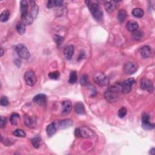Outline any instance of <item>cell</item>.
Here are the masks:
<instances>
[{
  "instance_id": "obj_1",
  "label": "cell",
  "mask_w": 155,
  "mask_h": 155,
  "mask_svg": "<svg viewBox=\"0 0 155 155\" xmlns=\"http://www.w3.org/2000/svg\"><path fill=\"white\" fill-rule=\"evenodd\" d=\"M120 93H121V83H118L107 89L104 93V98L108 102H115L119 98Z\"/></svg>"
},
{
  "instance_id": "obj_2",
  "label": "cell",
  "mask_w": 155,
  "mask_h": 155,
  "mask_svg": "<svg viewBox=\"0 0 155 155\" xmlns=\"http://www.w3.org/2000/svg\"><path fill=\"white\" fill-rule=\"evenodd\" d=\"M89 11L95 20L101 21L103 17V12L98 4L90 1H85Z\"/></svg>"
},
{
  "instance_id": "obj_3",
  "label": "cell",
  "mask_w": 155,
  "mask_h": 155,
  "mask_svg": "<svg viewBox=\"0 0 155 155\" xmlns=\"http://www.w3.org/2000/svg\"><path fill=\"white\" fill-rule=\"evenodd\" d=\"M75 135L76 137L82 138L84 139L92 138L94 133L93 131L87 127H83L81 128H78L75 131Z\"/></svg>"
},
{
  "instance_id": "obj_4",
  "label": "cell",
  "mask_w": 155,
  "mask_h": 155,
  "mask_svg": "<svg viewBox=\"0 0 155 155\" xmlns=\"http://www.w3.org/2000/svg\"><path fill=\"white\" fill-rule=\"evenodd\" d=\"M93 79L95 83L101 87L107 86L110 84V79L102 72L95 73Z\"/></svg>"
},
{
  "instance_id": "obj_5",
  "label": "cell",
  "mask_w": 155,
  "mask_h": 155,
  "mask_svg": "<svg viewBox=\"0 0 155 155\" xmlns=\"http://www.w3.org/2000/svg\"><path fill=\"white\" fill-rule=\"evenodd\" d=\"M135 84V79L133 78H129L123 81L121 83V92L124 94H127L131 92Z\"/></svg>"
},
{
  "instance_id": "obj_6",
  "label": "cell",
  "mask_w": 155,
  "mask_h": 155,
  "mask_svg": "<svg viewBox=\"0 0 155 155\" xmlns=\"http://www.w3.org/2000/svg\"><path fill=\"white\" fill-rule=\"evenodd\" d=\"M16 52L20 57L24 59H28L30 57V52L29 50L22 44H18L15 47Z\"/></svg>"
},
{
  "instance_id": "obj_7",
  "label": "cell",
  "mask_w": 155,
  "mask_h": 155,
  "mask_svg": "<svg viewBox=\"0 0 155 155\" xmlns=\"http://www.w3.org/2000/svg\"><path fill=\"white\" fill-rule=\"evenodd\" d=\"M24 79L26 84L29 86H33L36 83V76L32 70H28L25 73Z\"/></svg>"
},
{
  "instance_id": "obj_8",
  "label": "cell",
  "mask_w": 155,
  "mask_h": 155,
  "mask_svg": "<svg viewBox=\"0 0 155 155\" xmlns=\"http://www.w3.org/2000/svg\"><path fill=\"white\" fill-rule=\"evenodd\" d=\"M140 87L142 90L147 91L150 93H152L154 92V85L152 81L146 78L141 81Z\"/></svg>"
},
{
  "instance_id": "obj_9",
  "label": "cell",
  "mask_w": 155,
  "mask_h": 155,
  "mask_svg": "<svg viewBox=\"0 0 155 155\" xmlns=\"http://www.w3.org/2000/svg\"><path fill=\"white\" fill-rule=\"evenodd\" d=\"M124 71L127 75H131L134 74L138 70V65L135 62H127L124 66Z\"/></svg>"
},
{
  "instance_id": "obj_10",
  "label": "cell",
  "mask_w": 155,
  "mask_h": 155,
  "mask_svg": "<svg viewBox=\"0 0 155 155\" xmlns=\"http://www.w3.org/2000/svg\"><path fill=\"white\" fill-rule=\"evenodd\" d=\"M57 129H65L70 127L73 124V121L69 119H66L59 121L54 122Z\"/></svg>"
},
{
  "instance_id": "obj_11",
  "label": "cell",
  "mask_w": 155,
  "mask_h": 155,
  "mask_svg": "<svg viewBox=\"0 0 155 155\" xmlns=\"http://www.w3.org/2000/svg\"><path fill=\"white\" fill-rule=\"evenodd\" d=\"M72 109V104L70 101H64L62 102L61 114L62 115H67L71 112Z\"/></svg>"
},
{
  "instance_id": "obj_12",
  "label": "cell",
  "mask_w": 155,
  "mask_h": 155,
  "mask_svg": "<svg viewBox=\"0 0 155 155\" xmlns=\"http://www.w3.org/2000/svg\"><path fill=\"white\" fill-rule=\"evenodd\" d=\"M24 122L26 126L30 129H33L36 125V121L35 118L28 115H25L24 116Z\"/></svg>"
},
{
  "instance_id": "obj_13",
  "label": "cell",
  "mask_w": 155,
  "mask_h": 155,
  "mask_svg": "<svg viewBox=\"0 0 155 155\" xmlns=\"http://www.w3.org/2000/svg\"><path fill=\"white\" fill-rule=\"evenodd\" d=\"M21 20L22 22L26 25V26H29L31 25L33 23L34 18L33 16H32L31 13H29L28 12L22 13L21 15Z\"/></svg>"
},
{
  "instance_id": "obj_14",
  "label": "cell",
  "mask_w": 155,
  "mask_h": 155,
  "mask_svg": "<svg viewBox=\"0 0 155 155\" xmlns=\"http://www.w3.org/2000/svg\"><path fill=\"white\" fill-rule=\"evenodd\" d=\"M118 7V3L114 1H107L104 4V8L108 13H112Z\"/></svg>"
},
{
  "instance_id": "obj_15",
  "label": "cell",
  "mask_w": 155,
  "mask_h": 155,
  "mask_svg": "<svg viewBox=\"0 0 155 155\" xmlns=\"http://www.w3.org/2000/svg\"><path fill=\"white\" fill-rule=\"evenodd\" d=\"M75 51V47L73 45H69L66 47L64 50V54L67 60H71L73 55H74Z\"/></svg>"
},
{
  "instance_id": "obj_16",
  "label": "cell",
  "mask_w": 155,
  "mask_h": 155,
  "mask_svg": "<svg viewBox=\"0 0 155 155\" xmlns=\"http://www.w3.org/2000/svg\"><path fill=\"white\" fill-rule=\"evenodd\" d=\"M47 101V97L46 95L44 94H38L36 95L35 97L33 99V101L38 105H41L44 104Z\"/></svg>"
},
{
  "instance_id": "obj_17",
  "label": "cell",
  "mask_w": 155,
  "mask_h": 155,
  "mask_svg": "<svg viewBox=\"0 0 155 155\" xmlns=\"http://www.w3.org/2000/svg\"><path fill=\"white\" fill-rule=\"evenodd\" d=\"M141 55L144 58H148L151 56L152 54V51L151 47H150L148 45H144L143 47H141L140 50Z\"/></svg>"
},
{
  "instance_id": "obj_18",
  "label": "cell",
  "mask_w": 155,
  "mask_h": 155,
  "mask_svg": "<svg viewBox=\"0 0 155 155\" xmlns=\"http://www.w3.org/2000/svg\"><path fill=\"white\" fill-rule=\"evenodd\" d=\"M126 27L129 31L131 32H135L138 29L139 26L136 21H130L127 23Z\"/></svg>"
},
{
  "instance_id": "obj_19",
  "label": "cell",
  "mask_w": 155,
  "mask_h": 155,
  "mask_svg": "<svg viewBox=\"0 0 155 155\" xmlns=\"http://www.w3.org/2000/svg\"><path fill=\"white\" fill-rule=\"evenodd\" d=\"M30 4L32 7V10H31V15L33 16L34 19L37 17V15L38 14L39 12V7L36 5V2L34 1H30Z\"/></svg>"
},
{
  "instance_id": "obj_20",
  "label": "cell",
  "mask_w": 155,
  "mask_h": 155,
  "mask_svg": "<svg viewBox=\"0 0 155 155\" xmlns=\"http://www.w3.org/2000/svg\"><path fill=\"white\" fill-rule=\"evenodd\" d=\"M56 130H57V128L54 122L52 123V124H49L46 128V132L48 136H50V137H51V136H52L53 135L55 134Z\"/></svg>"
},
{
  "instance_id": "obj_21",
  "label": "cell",
  "mask_w": 155,
  "mask_h": 155,
  "mask_svg": "<svg viewBox=\"0 0 155 155\" xmlns=\"http://www.w3.org/2000/svg\"><path fill=\"white\" fill-rule=\"evenodd\" d=\"M75 111L78 114L83 115V114L85 113V108L84 104L81 102H77L75 106Z\"/></svg>"
},
{
  "instance_id": "obj_22",
  "label": "cell",
  "mask_w": 155,
  "mask_h": 155,
  "mask_svg": "<svg viewBox=\"0 0 155 155\" xmlns=\"http://www.w3.org/2000/svg\"><path fill=\"white\" fill-rule=\"evenodd\" d=\"M26 25L21 22H18L16 25V29L18 33L21 35H23L26 32Z\"/></svg>"
},
{
  "instance_id": "obj_23",
  "label": "cell",
  "mask_w": 155,
  "mask_h": 155,
  "mask_svg": "<svg viewBox=\"0 0 155 155\" xmlns=\"http://www.w3.org/2000/svg\"><path fill=\"white\" fill-rule=\"evenodd\" d=\"M20 119V116L16 113H13L10 117V121L12 125H17Z\"/></svg>"
},
{
  "instance_id": "obj_24",
  "label": "cell",
  "mask_w": 155,
  "mask_h": 155,
  "mask_svg": "<svg viewBox=\"0 0 155 155\" xmlns=\"http://www.w3.org/2000/svg\"><path fill=\"white\" fill-rule=\"evenodd\" d=\"M127 16V11L124 9H121L119 12H118V21H119L120 22H123L126 19V18Z\"/></svg>"
},
{
  "instance_id": "obj_25",
  "label": "cell",
  "mask_w": 155,
  "mask_h": 155,
  "mask_svg": "<svg viewBox=\"0 0 155 155\" xmlns=\"http://www.w3.org/2000/svg\"><path fill=\"white\" fill-rule=\"evenodd\" d=\"M132 15H133L136 18H141L144 16V12L142 9L135 8L133 9V11H132Z\"/></svg>"
},
{
  "instance_id": "obj_26",
  "label": "cell",
  "mask_w": 155,
  "mask_h": 155,
  "mask_svg": "<svg viewBox=\"0 0 155 155\" xmlns=\"http://www.w3.org/2000/svg\"><path fill=\"white\" fill-rule=\"evenodd\" d=\"M10 12L8 10L4 11L0 15V21L3 22H5L8 21L9 17H10Z\"/></svg>"
},
{
  "instance_id": "obj_27",
  "label": "cell",
  "mask_w": 155,
  "mask_h": 155,
  "mask_svg": "<svg viewBox=\"0 0 155 155\" xmlns=\"http://www.w3.org/2000/svg\"><path fill=\"white\" fill-rule=\"evenodd\" d=\"M29 7V3L26 0H23L20 2V11L21 13L27 12V9Z\"/></svg>"
},
{
  "instance_id": "obj_28",
  "label": "cell",
  "mask_w": 155,
  "mask_h": 155,
  "mask_svg": "<svg viewBox=\"0 0 155 155\" xmlns=\"http://www.w3.org/2000/svg\"><path fill=\"white\" fill-rule=\"evenodd\" d=\"M41 141V139L39 136H35V137L31 139V143L33 147L35 148H38L40 147Z\"/></svg>"
},
{
  "instance_id": "obj_29",
  "label": "cell",
  "mask_w": 155,
  "mask_h": 155,
  "mask_svg": "<svg viewBox=\"0 0 155 155\" xmlns=\"http://www.w3.org/2000/svg\"><path fill=\"white\" fill-rule=\"evenodd\" d=\"M143 36V33L142 32L137 30L135 32H133V33H132L131 35V38L134 40L138 41L142 38Z\"/></svg>"
},
{
  "instance_id": "obj_30",
  "label": "cell",
  "mask_w": 155,
  "mask_h": 155,
  "mask_svg": "<svg viewBox=\"0 0 155 155\" xmlns=\"http://www.w3.org/2000/svg\"><path fill=\"white\" fill-rule=\"evenodd\" d=\"M77 80V74L75 71H73L70 73L69 79V83L71 84H75Z\"/></svg>"
},
{
  "instance_id": "obj_31",
  "label": "cell",
  "mask_w": 155,
  "mask_h": 155,
  "mask_svg": "<svg viewBox=\"0 0 155 155\" xmlns=\"http://www.w3.org/2000/svg\"><path fill=\"white\" fill-rule=\"evenodd\" d=\"M142 127L144 130H152V129H154V124L148 121V122H142Z\"/></svg>"
},
{
  "instance_id": "obj_32",
  "label": "cell",
  "mask_w": 155,
  "mask_h": 155,
  "mask_svg": "<svg viewBox=\"0 0 155 155\" xmlns=\"http://www.w3.org/2000/svg\"><path fill=\"white\" fill-rule=\"evenodd\" d=\"M13 134L15 136L17 137H20V138H24L26 137V134L24 130L21 129H16L13 132Z\"/></svg>"
},
{
  "instance_id": "obj_33",
  "label": "cell",
  "mask_w": 155,
  "mask_h": 155,
  "mask_svg": "<svg viewBox=\"0 0 155 155\" xmlns=\"http://www.w3.org/2000/svg\"><path fill=\"white\" fill-rule=\"evenodd\" d=\"M89 83V78H88V76L84 74L81 76V79H80V84L83 85V86H85L88 84Z\"/></svg>"
},
{
  "instance_id": "obj_34",
  "label": "cell",
  "mask_w": 155,
  "mask_h": 155,
  "mask_svg": "<svg viewBox=\"0 0 155 155\" xmlns=\"http://www.w3.org/2000/svg\"><path fill=\"white\" fill-rule=\"evenodd\" d=\"M60 72H59L58 71L52 72L49 74V77L50 78L52 79H55V80L58 79L59 78H60Z\"/></svg>"
},
{
  "instance_id": "obj_35",
  "label": "cell",
  "mask_w": 155,
  "mask_h": 155,
  "mask_svg": "<svg viewBox=\"0 0 155 155\" xmlns=\"http://www.w3.org/2000/svg\"><path fill=\"white\" fill-rule=\"evenodd\" d=\"M127 109L125 107H122L120 109V110L118 111V116L120 118H123L125 116L127 115Z\"/></svg>"
},
{
  "instance_id": "obj_36",
  "label": "cell",
  "mask_w": 155,
  "mask_h": 155,
  "mask_svg": "<svg viewBox=\"0 0 155 155\" xmlns=\"http://www.w3.org/2000/svg\"><path fill=\"white\" fill-rule=\"evenodd\" d=\"M0 104H1V106L6 107L9 104V99L6 97H3L1 98V100H0Z\"/></svg>"
},
{
  "instance_id": "obj_37",
  "label": "cell",
  "mask_w": 155,
  "mask_h": 155,
  "mask_svg": "<svg viewBox=\"0 0 155 155\" xmlns=\"http://www.w3.org/2000/svg\"><path fill=\"white\" fill-rule=\"evenodd\" d=\"M53 38L55 41L58 44H61V43L64 41V38L60 35H55Z\"/></svg>"
},
{
  "instance_id": "obj_38",
  "label": "cell",
  "mask_w": 155,
  "mask_h": 155,
  "mask_svg": "<svg viewBox=\"0 0 155 155\" xmlns=\"http://www.w3.org/2000/svg\"><path fill=\"white\" fill-rule=\"evenodd\" d=\"M150 120V116L148 115L147 113H143L142 115V122H148Z\"/></svg>"
},
{
  "instance_id": "obj_39",
  "label": "cell",
  "mask_w": 155,
  "mask_h": 155,
  "mask_svg": "<svg viewBox=\"0 0 155 155\" xmlns=\"http://www.w3.org/2000/svg\"><path fill=\"white\" fill-rule=\"evenodd\" d=\"M6 122H7L6 118L1 116V122H0V126H1V129L4 128V127H5V125L6 124Z\"/></svg>"
},
{
  "instance_id": "obj_40",
  "label": "cell",
  "mask_w": 155,
  "mask_h": 155,
  "mask_svg": "<svg viewBox=\"0 0 155 155\" xmlns=\"http://www.w3.org/2000/svg\"><path fill=\"white\" fill-rule=\"evenodd\" d=\"M47 6L49 9H51V8L55 7V1H49L47 3Z\"/></svg>"
},
{
  "instance_id": "obj_41",
  "label": "cell",
  "mask_w": 155,
  "mask_h": 155,
  "mask_svg": "<svg viewBox=\"0 0 155 155\" xmlns=\"http://www.w3.org/2000/svg\"><path fill=\"white\" fill-rule=\"evenodd\" d=\"M63 1H61V0H56V1H55V7H61L62 6Z\"/></svg>"
},
{
  "instance_id": "obj_42",
  "label": "cell",
  "mask_w": 155,
  "mask_h": 155,
  "mask_svg": "<svg viewBox=\"0 0 155 155\" xmlns=\"http://www.w3.org/2000/svg\"><path fill=\"white\" fill-rule=\"evenodd\" d=\"M5 140L6 141H4V144H6L7 145H11L13 144V143L9 139H6Z\"/></svg>"
},
{
  "instance_id": "obj_43",
  "label": "cell",
  "mask_w": 155,
  "mask_h": 155,
  "mask_svg": "<svg viewBox=\"0 0 155 155\" xmlns=\"http://www.w3.org/2000/svg\"><path fill=\"white\" fill-rule=\"evenodd\" d=\"M84 56H85V54H84V53H80V56H79V60H82V59H83V58H84Z\"/></svg>"
},
{
  "instance_id": "obj_44",
  "label": "cell",
  "mask_w": 155,
  "mask_h": 155,
  "mask_svg": "<svg viewBox=\"0 0 155 155\" xmlns=\"http://www.w3.org/2000/svg\"><path fill=\"white\" fill-rule=\"evenodd\" d=\"M150 154H152V155H154V153H155V148H152L151 150H150V153H149Z\"/></svg>"
},
{
  "instance_id": "obj_45",
  "label": "cell",
  "mask_w": 155,
  "mask_h": 155,
  "mask_svg": "<svg viewBox=\"0 0 155 155\" xmlns=\"http://www.w3.org/2000/svg\"><path fill=\"white\" fill-rule=\"evenodd\" d=\"M0 51H1V52H0V56H2L3 55V54H4V51H3V49L2 48L0 49Z\"/></svg>"
}]
</instances>
